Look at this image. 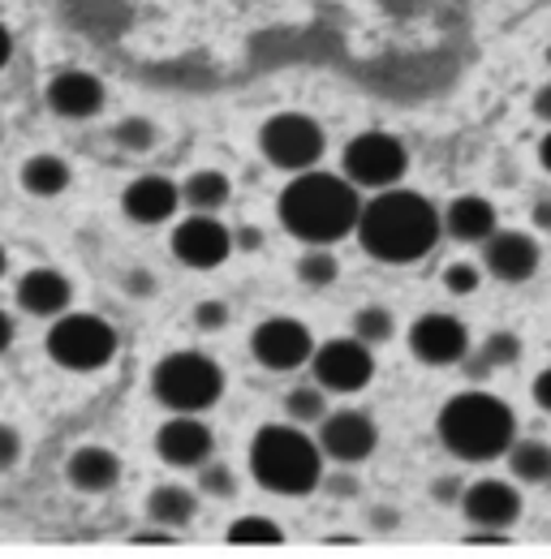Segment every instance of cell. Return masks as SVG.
Returning a JSON list of instances; mask_svg holds the SVG:
<instances>
[{"label": "cell", "instance_id": "6da1fadb", "mask_svg": "<svg viewBox=\"0 0 551 559\" xmlns=\"http://www.w3.org/2000/svg\"><path fill=\"white\" fill-rule=\"evenodd\" d=\"M357 241L371 259L379 263H413L422 254L435 250L439 233H444V219L439 211L431 207V199L413 194V190H379V199L362 203L357 215Z\"/></svg>", "mask_w": 551, "mask_h": 559}, {"label": "cell", "instance_id": "7a4b0ae2", "mask_svg": "<svg viewBox=\"0 0 551 559\" xmlns=\"http://www.w3.org/2000/svg\"><path fill=\"white\" fill-rule=\"evenodd\" d=\"M357 215H362V199H357V186L349 177H332V173L306 168L280 194L284 228L297 241H310V246L341 241L344 233L357 228Z\"/></svg>", "mask_w": 551, "mask_h": 559}, {"label": "cell", "instance_id": "3957f363", "mask_svg": "<svg viewBox=\"0 0 551 559\" xmlns=\"http://www.w3.org/2000/svg\"><path fill=\"white\" fill-rule=\"evenodd\" d=\"M513 409L491 392H461L439 409V439L461 461H495L513 448Z\"/></svg>", "mask_w": 551, "mask_h": 559}, {"label": "cell", "instance_id": "277c9868", "mask_svg": "<svg viewBox=\"0 0 551 559\" xmlns=\"http://www.w3.org/2000/svg\"><path fill=\"white\" fill-rule=\"evenodd\" d=\"M250 474L263 490L306 495L324 478V448L297 426H263L250 443Z\"/></svg>", "mask_w": 551, "mask_h": 559}, {"label": "cell", "instance_id": "5b68a950", "mask_svg": "<svg viewBox=\"0 0 551 559\" xmlns=\"http://www.w3.org/2000/svg\"><path fill=\"white\" fill-rule=\"evenodd\" d=\"M151 392L173 414H203L224 392V370L207 353H168L151 374Z\"/></svg>", "mask_w": 551, "mask_h": 559}, {"label": "cell", "instance_id": "8992f818", "mask_svg": "<svg viewBox=\"0 0 551 559\" xmlns=\"http://www.w3.org/2000/svg\"><path fill=\"white\" fill-rule=\"evenodd\" d=\"M48 357L66 370H99L117 357V328L99 314H57L48 332Z\"/></svg>", "mask_w": 551, "mask_h": 559}, {"label": "cell", "instance_id": "52a82bcc", "mask_svg": "<svg viewBox=\"0 0 551 559\" xmlns=\"http://www.w3.org/2000/svg\"><path fill=\"white\" fill-rule=\"evenodd\" d=\"M406 146L392 134H357V139L344 146V177L362 190H388L406 177Z\"/></svg>", "mask_w": 551, "mask_h": 559}, {"label": "cell", "instance_id": "ba28073f", "mask_svg": "<svg viewBox=\"0 0 551 559\" xmlns=\"http://www.w3.org/2000/svg\"><path fill=\"white\" fill-rule=\"evenodd\" d=\"M263 155L272 159L276 168H289V173H306L319 164L324 155V126L302 117V112H280L263 126L259 134Z\"/></svg>", "mask_w": 551, "mask_h": 559}, {"label": "cell", "instance_id": "9c48e42d", "mask_svg": "<svg viewBox=\"0 0 551 559\" xmlns=\"http://www.w3.org/2000/svg\"><path fill=\"white\" fill-rule=\"evenodd\" d=\"M310 370L319 379L324 392H362L375 374V357L366 349V341L349 336V341H328L324 349L310 353Z\"/></svg>", "mask_w": 551, "mask_h": 559}, {"label": "cell", "instance_id": "30bf717a", "mask_svg": "<svg viewBox=\"0 0 551 559\" xmlns=\"http://www.w3.org/2000/svg\"><path fill=\"white\" fill-rule=\"evenodd\" d=\"M228 250H233V237L211 211H199V215H190V219H181L173 228V254L186 267H199V272L220 267L228 259Z\"/></svg>", "mask_w": 551, "mask_h": 559}, {"label": "cell", "instance_id": "8fae6325", "mask_svg": "<svg viewBox=\"0 0 551 559\" xmlns=\"http://www.w3.org/2000/svg\"><path fill=\"white\" fill-rule=\"evenodd\" d=\"M250 353H255L268 370H293V366L310 361L315 345H310V332H306L297 319H268V323L255 328Z\"/></svg>", "mask_w": 551, "mask_h": 559}, {"label": "cell", "instance_id": "7c38bea8", "mask_svg": "<svg viewBox=\"0 0 551 559\" xmlns=\"http://www.w3.org/2000/svg\"><path fill=\"white\" fill-rule=\"evenodd\" d=\"M410 349L426 366H453L470 353V332L453 314H422L410 332Z\"/></svg>", "mask_w": 551, "mask_h": 559}, {"label": "cell", "instance_id": "4fadbf2b", "mask_svg": "<svg viewBox=\"0 0 551 559\" xmlns=\"http://www.w3.org/2000/svg\"><path fill=\"white\" fill-rule=\"evenodd\" d=\"M375 421L357 409H341V414H324L319 421V448L324 456L341 461V465H353V461H366L375 452Z\"/></svg>", "mask_w": 551, "mask_h": 559}, {"label": "cell", "instance_id": "5bb4252c", "mask_svg": "<svg viewBox=\"0 0 551 559\" xmlns=\"http://www.w3.org/2000/svg\"><path fill=\"white\" fill-rule=\"evenodd\" d=\"M155 452L164 465H177V469L203 465L211 456V430L195 414H173L155 435Z\"/></svg>", "mask_w": 551, "mask_h": 559}, {"label": "cell", "instance_id": "9a60e30c", "mask_svg": "<svg viewBox=\"0 0 551 559\" xmlns=\"http://www.w3.org/2000/svg\"><path fill=\"white\" fill-rule=\"evenodd\" d=\"M461 512L470 525H482V530H508L517 516H521V499L517 490L500 478H482L474 487H466L461 495Z\"/></svg>", "mask_w": 551, "mask_h": 559}, {"label": "cell", "instance_id": "2e32d148", "mask_svg": "<svg viewBox=\"0 0 551 559\" xmlns=\"http://www.w3.org/2000/svg\"><path fill=\"white\" fill-rule=\"evenodd\" d=\"M486 272L504 284H526V280L539 272V246L526 237V233H491L486 237Z\"/></svg>", "mask_w": 551, "mask_h": 559}, {"label": "cell", "instance_id": "e0dca14e", "mask_svg": "<svg viewBox=\"0 0 551 559\" xmlns=\"http://www.w3.org/2000/svg\"><path fill=\"white\" fill-rule=\"evenodd\" d=\"M48 108L66 121H86L104 108V82L86 70H61L48 82Z\"/></svg>", "mask_w": 551, "mask_h": 559}, {"label": "cell", "instance_id": "ac0fdd59", "mask_svg": "<svg viewBox=\"0 0 551 559\" xmlns=\"http://www.w3.org/2000/svg\"><path fill=\"white\" fill-rule=\"evenodd\" d=\"M73 301V284H69L57 267H31L26 276L17 280V306L35 319H57L66 314Z\"/></svg>", "mask_w": 551, "mask_h": 559}, {"label": "cell", "instance_id": "d6986e66", "mask_svg": "<svg viewBox=\"0 0 551 559\" xmlns=\"http://www.w3.org/2000/svg\"><path fill=\"white\" fill-rule=\"evenodd\" d=\"M121 207H126V215L134 224H164L173 211L181 207V186H173L168 177L146 173V177H138V181L126 186Z\"/></svg>", "mask_w": 551, "mask_h": 559}, {"label": "cell", "instance_id": "ffe728a7", "mask_svg": "<svg viewBox=\"0 0 551 559\" xmlns=\"http://www.w3.org/2000/svg\"><path fill=\"white\" fill-rule=\"evenodd\" d=\"M66 478L69 487L82 490V495H104V490L117 487L121 461H117V452H108L99 443H86V448H78L66 461Z\"/></svg>", "mask_w": 551, "mask_h": 559}, {"label": "cell", "instance_id": "44dd1931", "mask_svg": "<svg viewBox=\"0 0 551 559\" xmlns=\"http://www.w3.org/2000/svg\"><path fill=\"white\" fill-rule=\"evenodd\" d=\"M444 228H448V237H457V241H466V246H474V241H486L491 233H495V207L479 199V194H466V199H457L448 215H444Z\"/></svg>", "mask_w": 551, "mask_h": 559}, {"label": "cell", "instance_id": "7402d4cb", "mask_svg": "<svg viewBox=\"0 0 551 559\" xmlns=\"http://www.w3.org/2000/svg\"><path fill=\"white\" fill-rule=\"evenodd\" d=\"M195 508H199V499L186 487H177V483H164V487H155L146 495V516H151L155 525H164V530L190 525V521H195Z\"/></svg>", "mask_w": 551, "mask_h": 559}, {"label": "cell", "instance_id": "603a6c76", "mask_svg": "<svg viewBox=\"0 0 551 559\" xmlns=\"http://www.w3.org/2000/svg\"><path fill=\"white\" fill-rule=\"evenodd\" d=\"M22 190L35 199H57L69 190V164L61 155H31L22 164Z\"/></svg>", "mask_w": 551, "mask_h": 559}, {"label": "cell", "instance_id": "cb8c5ba5", "mask_svg": "<svg viewBox=\"0 0 551 559\" xmlns=\"http://www.w3.org/2000/svg\"><path fill=\"white\" fill-rule=\"evenodd\" d=\"M508 469L521 483H551V448L539 439H521L508 448Z\"/></svg>", "mask_w": 551, "mask_h": 559}, {"label": "cell", "instance_id": "d4e9b609", "mask_svg": "<svg viewBox=\"0 0 551 559\" xmlns=\"http://www.w3.org/2000/svg\"><path fill=\"white\" fill-rule=\"evenodd\" d=\"M181 203H190L195 211H215L228 203V177L215 173V168H203L195 173L186 186H181Z\"/></svg>", "mask_w": 551, "mask_h": 559}, {"label": "cell", "instance_id": "484cf974", "mask_svg": "<svg viewBox=\"0 0 551 559\" xmlns=\"http://www.w3.org/2000/svg\"><path fill=\"white\" fill-rule=\"evenodd\" d=\"M284 530L268 516H242L228 525V547H280Z\"/></svg>", "mask_w": 551, "mask_h": 559}, {"label": "cell", "instance_id": "4316f807", "mask_svg": "<svg viewBox=\"0 0 551 559\" xmlns=\"http://www.w3.org/2000/svg\"><path fill=\"white\" fill-rule=\"evenodd\" d=\"M353 336H357V341H366V345H384V341L392 336V314H388V310H379V306L357 310V319H353Z\"/></svg>", "mask_w": 551, "mask_h": 559}, {"label": "cell", "instance_id": "83f0119b", "mask_svg": "<svg viewBox=\"0 0 551 559\" xmlns=\"http://www.w3.org/2000/svg\"><path fill=\"white\" fill-rule=\"evenodd\" d=\"M324 392L319 388H297L289 392V418L293 421H324Z\"/></svg>", "mask_w": 551, "mask_h": 559}, {"label": "cell", "instance_id": "f1b7e54d", "mask_svg": "<svg viewBox=\"0 0 551 559\" xmlns=\"http://www.w3.org/2000/svg\"><path fill=\"white\" fill-rule=\"evenodd\" d=\"M521 357V345H517V336H508V332H495L491 341H486V349L479 357V370H491V366H508V361H517Z\"/></svg>", "mask_w": 551, "mask_h": 559}, {"label": "cell", "instance_id": "f546056e", "mask_svg": "<svg viewBox=\"0 0 551 559\" xmlns=\"http://www.w3.org/2000/svg\"><path fill=\"white\" fill-rule=\"evenodd\" d=\"M297 276L306 280V284H332L337 280V259L332 254H306L302 263H297Z\"/></svg>", "mask_w": 551, "mask_h": 559}, {"label": "cell", "instance_id": "4dcf8cb0", "mask_svg": "<svg viewBox=\"0 0 551 559\" xmlns=\"http://www.w3.org/2000/svg\"><path fill=\"white\" fill-rule=\"evenodd\" d=\"M117 142H121L126 151H146V146L155 142V126L142 121V117H130V121L117 126Z\"/></svg>", "mask_w": 551, "mask_h": 559}, {"label": "cell", "instance_id": "1f68e13d", "mask_svg": "<svg viewBox=\"0 0 551 559\" xmlns=\"http://www.w3.org/2000/svg\"><path fill=\"white\" fill-rule=\"evenodd\" d=\"M444 288H448V293H474V288H479V267H474V263H453V267L444 272Z\"/></svg>", "mask_w": 551, "mask_h": 559}, {"label": "cell", "instance_id": "d6a6232c", "mask_svg": "<svg viewBox=\"0 0 551 559\" xmlns=\"http://www.w3.org/2000/svg\"><path fill=\"white\" fill-rule=\"evenodd\" d=\"M17 456H22V435H17L13 426H4V421H0V469L17 465Z\"/></svg>", "mask_w": 551, "mask_h": 559}, {"label": "cell", "instance_id": "836d02e7", "mask_svg": "<svg viewBox=\"0 0 551 559\" xmlns=\"http://www.w3.org/2000/svg\"><path fill=\"white\" fill-rule=\"evenodd\" d=\"M203 490L207 495H233V474H228V465H207Z\"/></svg>", "mask_w": 551, "mask_h": 559}, {"label": "cell", "instance_id": "e575fe53", "mask_svg": "<svg viewBox=\"0 0 551 559\" xmlns=\"http://www.w3.org/2000/svg\"><path fill=\"white\" fill-rule=\"evenodd\" d=\"M224 319H228V314H224V306H220V301H207V306L195 310V323H199V328H220Z\"/></svg>", "mask_w": 551, "mask_h": 559}, {"label": "cell", "instance_id": "d590c367", "mask_svg": "<svg viewBox=\"0 0 551 559\" xmlns=\"http://www.w3.org/2000/svg\"><path fill=\"white\" fill-rule=\"evenodd\" d=\"M130 543H134V547H168V543H173V530H164V525H160V530H146V534H134Z\"/></svg>", "mask_w": 551, "mask_h": 559}, {"label": "cell", "instance_id": "8d00e7d4", "mask_svg": "<svg viewBox=\"0 0 551 559\" xmlns=\"http://www.w3.org/2000/svg\"><path fill=\"white\" fill-rule=\"evenodd\" d=\"M535 405L551 414V370H543V374L535 379Z\"/></svg>", "mask_w": 551, "mask_h": 559}, {"label": "cell", "instance_id": "74e56055", "mask_svg": "<svg viewBox=\"0 0 551 559\" xmlns=\"http://www.w3.org/2000/svg\"><path fill=\"white\" fill-rule=\"evenodd\" d=\"M535 117L551 126V86H539V95H535Z\"/></svg>", "mask_w": 551, "mask_h": 559}, {"label": "cell", "instance_id": "f35d334b", "mask_svg": "<svg viewBox=\"0 0 551 559\" xmlns=\"http://www.w3.org/2000/svg\"><path fill=\"white\" fill-rule=\"evenodd\" d=\"M9 57H13V35H9V26L0 22V70L9 66Z\"/></svg>", "mask_w": 551, "mask_h": 559}, {"label": "cell", "instance_id": "ab89813d", "mask_svg": "<svg viewBox=\"0 0 551 559\" xmlns=\"http://www.w3.org/2000/svg\"><path fill=\"white\" fill-rule=\"evenodd\" d=\"M9 345H13V319L0 310V353L9 349Z\"/></svg>", "mask_w": 551, "mask_h": 559}, {"label": "cell", "instance_id": "60d3db41", "mask_svg": "<svg viewBox=\"0 0 551 559\" xmlns=\"http://www.w3.org/2000/svg\"><path fill=\"white\" fill-rule=\"evenodd\" d=\"M535 224H539V228H551V203H539V207H535Z\"/></svg>", "mask_w": 551, "mask_h": 559}, {"label": "cell", "instance_id": "b9f144b4", "mask_svg": "<svg viewBox=\"0 0 551 559\" xmlns=\"http://www.w3.org/2000/svg\"><path fill=\"white\" fill-rule=\"evenodd\" d=\"M539 159H543V168L551 173V130H548V139L539 142Z\"/></svg>", "mask_w": 551, "mask_h": 559}, {"label": "cell", "instance_id": "7bdbcfd3", "mask_svg": "<svg viewBox=\"0 0 551 559\" xmlns=\"http://www.w3.org/2000/svg\"><path fill=\"white\" fill-rule=\"evenodd\" d=\"M4 272H9V254H4V246H0V280H4Z\"/></svg>", "mask_w": 551, "mask_h": 559}]
</instances>
